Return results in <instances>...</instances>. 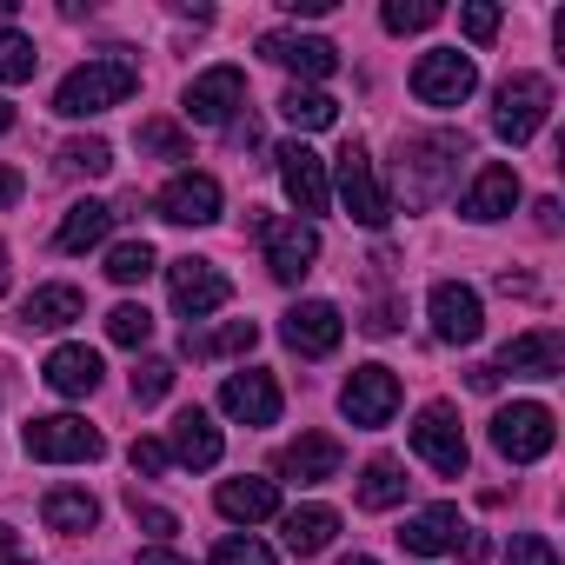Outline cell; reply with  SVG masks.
Returning a JSON list of instances; mask_svg holds the SVG:
<instances>
[{
  "instance_id": "8992f818",
  "label": "cell",
  "mask_w": 565,
  "mask_h": 565,
  "mask_svg": "<svg viewBox=\"0 0 565 565\" xmlns=\"http://www.w3.org/2000/svg\"><path fill=\"white\" fill-rule=\"evenodd\" d=\"M253 233L266 239V273L273 279H307L313 273V259H320V233L307 226V220H273V213H253Z\"/></svg>"
},
{
  "instance_id": "60d3db41",
  "label": "cell",
  "mask_w": 565,
  "mask_h": 565,
  "mask_svg": "<svg viewBox=\"0 0 565 565\" xmlns=\"http://www.w3.org/2000/svg\"><path fill=\"white\" fill-rule=\"evenodd\" d=\"M505 565H558V552H552V539H545V532H512Z\"/></svg>"
},
{
  "instance_id": "6da1fadb",
  "label": "cell",
  "mask_w": 565,
  "mask_h": 565,
  "mask_svg": "<svg viewBox=\"0 0 565 565\" xmlns=\"http://www.w3.org/2000/svg\"><path fill=\"white\" fill-rule=\"evenodd\" d=\"M134 87H140V67H134L127 54H94L87 67H74V74L61 81V94H54V114H67V120L107 114V107H120Z\"/></svg>"
},
{
  "instance_id": "3957f363",
  "label": "cell",
  "mask_w": 565,
  "mask_h": 565,
  "mask_svg": "<svg viewBox=\"0 0 565 565\" xmlns=\"http://www.w3.org/2000/svg\"><path fill=\"white\" fill-rule=\"evenodd\" d=\"M552 439H558V419H552V406H539V399H512V406L492 413V446H499L512 466L545 459Z\"/></svg>"
},
{
  "instance_id": "db71d44e",
  "label": "cell",
  "mask_w": 565,
  "mask_h": 565,
  "mask_svg": "<svg viewBox=\"0 0 565 565\" xmlns=\"http://www.w3.org/2000/svg\"><path fill=\"white\" fill-rule=\"evenodd\" d=\"M8 127H14V107H8V100H0V134H8Z\"/></svg>"
},
{
  "instance_id": "f1b7e54d",
  "label": "cell",
  "mask_w": 565,
  "mask_h": 565,
  "mask_svg": "<svg viewBox=\"0 0 565 565\" xmlns=\"http://www.w3.org/2000/svg\"><path fill=\"white\" fill-rule=\"evenodd\" d=\"M41 512H47V525H54V532H67V539L100 525V499H94V492H81V486H54Z\"/></svg>"
},
{
  "instance_id": "836d02e7",
  "label": "cell",
  "mask_w": 565,
  "mask_h": 565,
  "mask_svg": "<svg viewBox=\"0 0 565 565\" xmlns=\"http://www.w3.org/2000/svg\"><path fill=\"white\" fill-rule=\"evenodd\" d=\"M34 67H41L34 41H28V34H14V28H0V87H21V81H34Z\"/></svg>"
},
{
  "instance_id": "484cf974",
  "label": "cell",
  "mask_w": 565,
  "mask_h": 565,
  "mask_svg": "<svg viewBox=\"0 0 565 565\" xmlns=\"http://www.w3.org/2000/svg\"><path fill=\"white\" fill-rule=\"evenodd\" d=\"M213 505H220L233 525H259V519L279 512V486H273V479H226V486L213 492Z\"/></svg>"
},
{
  "instance_id": "f546056e",
  "label": "cell",
  "mask_w": 565,
  "mask_h": 565,
  "mask_svg": "<svg viewBox=\"0 0 565 565\" xmlns=\"http://www.w3.org/2000/svg\"><path fill=\"white\" fill-rule=\"evenodd\" d=\"M279 114H287V127H300V134H320V127L340 120V100L320 94V87H287L279 94Z\"/></svg>"
},
{
  "instance_id": "1f68e13d",
  "label": "cell",
  "mask_w": 565,
  "mask_h": 565,
  "mask_svg": "<svg viewBox=\"0 0 565 565\" xmlns=\"http://www.w3.org/2000/svg\"><path fill=\"white\" fill-rule=\"evenodd\" d=\"M253 340H259L253 320H226L220 333H193V327H186V353H193V360H213V353H253Z\"/></svg>"
},
{
  "instance_id": "d6a6232c",
  "label": "cell",
  "mask_w": 565,
  "mask_h": 565,
  "mask_svg": "<svg viewBox=\"0 0 565 565\" xmlns=\"http://www.w3.org/2000/svg\"><path fill=\"white\" fill-rule=\"evenodd\" d=\"M153 266H160V259H153V246H147V239H120V246L107 253V279H114V287H140Z\"/></svg>"
},
{
  "instance_id": "7dc6e473",
  "label": "cell",
  "mask_w": 565,
  "mask_h": 565,
  "mask_svg": "<svg viewBox=\"0 0 565 565\" xmlns=\"http://www.w3.org/2000/svg\"><path fill=\"white\" fill-rule=\"evenodd\" d=\"M21 200V173L14 167H0V206H14Z\"/></svg>"
},
{
  "instance_id": "4fadbf2b",
  "label": "cell",
  "mask_w": 565,
  "mask_h": 565,
  "mask_svg": "<svg viewBox=\"0 0 565 565\" xmlns=\"http://www.w3.org/2000/svg\"><path fill=\"white\" fill-rule=\"evenodd\" d=\"M279 333H287V347H294L300 360H327V353L347 340V320H340L333 300H300L287 320H279Z\"/></svg>"
},
{
  "instance_id": "7c38bea8",
  "label": "cell",
  "mask_w": 565,
  "mask_h": 565,
  "mask_svg": "<svg viewBox=\"0 0 565 565\" xmlns=\"http://www.w3.org/2000/svg\"><path fill=\"white\" fill-rule=\"evenodd\" d=\"M340 413L353 426H386L399 413V373L393 366H353V380L340 386Z\"/></svg>"
},
{
  "instance_id": "d590c367",
  "label": "cell",
  "mask_w": 565,
  "mask_h": 565,
  "mask_svg": "<svg viewBox=\"0 0 565 565\" xmlns=\"http://www.w3.org/2000/svg\"><path fill=\"white\" fill-rule=\"evenodd\" d=\"M140 153H153V160H193V140L173 120H140Z\"/></svg>"
},
{
  "instance_id": "603a6c76",
  "label": "cell",
  "mask_w": 565,
  "mask_h": 565,
  "mask_svg": "<svg viewBox=\"0 0 565 565\" xmlns=\"http://www.w3.org/2000/svg\"><path fill=\"white\" fill-rule=\"evenodd\" d=\"M41 380H47L61 399H87V393L100 386V353H94V347H54L47 366H41Z\"/></svg>"
},
{
  "instance_id": "11a10c76",
  "label": "cell",
  "mask_w": 565,
  "mask_h": 565,
  "mask_svg": "<svg viewBox=\"0 0 565 565\" xmlns=\"http://www.w3.org/2000/svg\"><path fill=\"white\" fill-rule=\"evenodd\" d=\"M0 294H8V246H0Z\"/></svg>"
},
{
  "instance_id": "7a4b0ae2",
  "label": "cell",
  "mask_w": 565,
  "mask_h": 565,
  "mask_svg": "<svg viewBox=\"0 0 565 565\" xmlns=\"http://www.w3.org/2000/svg\"><path fill=\"white\" fill-rule=\"evenodd\" d=\"M466 160V134H433V140H406L399 147V186L413 206H433L446 193V180Z\"/></svg>"
},
{
  "instance_id": "7bdbcfd3",
  "label": "cell",
  "mask_w": 565,
  "mask_h": 565,
  "mask_svg": "<svg viewBox=\"0 0 565 565\" xmlns=\"http://www.w3.org/2000/svg\"><path fill=\"white\" fill-rule=\"evenodd\" d=\"M127 505H134V519H140V525H147L153 539H173V532H180V519H173L167 505H147L140 492H127Z\"/></svg>"
},
{
  "instance_id": "e575fe53",
  "label": "cell",
  "mask_w": 565,
  "mask_h": 565,
  "mask_svg": "<svg viewBox=\"0 0 565 565\" xmlns=\"http://www.w3.org/2000/svg\"><path fill=\"white\" fill-rule=\"evenodd\" d=\"M446 8H439V0H386V34H426L433 21H439Z\"/></svg>"
},
{
  "instance_id": "d4e9b609",
  "label": "cell",
  "mask_w": 565,
  "mask_h": 565,
  "mask_svg": "<svg viewBox=\"0 0 565 565\" xmlns=\"http://www.w3.org/2000/svg\"><path fill=\"white\" fill-rule=\"evenodd\" d=\"M81 313H87L81 287L54 279V287H34V294H28V307H21V327H34V333H54V327H74Z\"/></svg>"
},
{
  "instance_id": "816d5d0a",
  "label": "cell",
  "mask_w": 565,
  "mask_h": 565,
  "mask_svg": "<svg viewBox=\"0 0 565 565\" xmlns=\"http://www.w3.org/2000/svg\"><path fill=\"white\" fill-rule=\"evenodd\" d=\"M140 565H186L180 552H167V545H153V552H140Z\"/></svg>"
},
{
  "instance_id": "ba28073f",
  "label": "cell",
  "mask_w": 565,
  "mask_h": 565,
  "mask_svg": "<svg viewBox=\"0 0 565 565\" xmlns=\"http://www.w3.org/2000/svg\"><path fill=\"white\" fill-rule=\"evenodd\" d=\"M413 452L433 466V472H446V479H459L466 472V433H459V413L446 406V399H433L419 419H413Z\"/></svg>"
},
{
  "instance_id": "9a60e30c",
  "label": "cell",
  "mask_w": 565,
  "mask_h": 565,
  "mask_svg": "<svg viewBox=\"0 0 565 565\" xmlns=\"http://www.w3.org/2000/svg\"><path fill=\"white\" fill-rule=\"evenodd\" d=\"M492 373H519V380H558L565 373V340L552 327H532V333H512L499 347V366Z\"/></svg>"
},
{
  "instance_id": "ac0fdd59",
  "label": "cell",
  "mask_w": 565,
  "mask_h": 565,
  "mask_svg": "<svg viewBox=\"0 0 565 565\" xmlns=\"http://www.w3.org/2000/svg\"><path fill=\"white\" fill-rule=\"evenodd\" d=\"M340 466H347V452H340L333 433H300L279 452V479L287 486H327V479H340Z\"/></svg>"
},
{
  "instance_id": "8d00e7d4",
  "label": "cell",
  "mask_w": 565,
  "mask_h": 565,
  "mask_svg": "<svg viewBox=\"0 0 565 565\" xmlns=\"http://www.w3.org/2000/svg\"><path fill=\"white\" fill-rule=\"evenodd\" d=\"M61 167H67V173H87V180H100V173L114 167V147H107L100 134H87V140H67V147H61Z\"/></svg>"
},
{
  "instance_id": "9f6ffc18",
  "label": "cell",
  "mask_w": 565,
  "mask_h": 565,
  "mask_svg": "<svg viewBox=\"0 0 565 565\" xmlns=\"http://www.w3.org/2000/svg\"><path fill=\"white\" fill-rule=\"evenodd\" d=\"M340 565H380V558H366V552H353V558H340Z\"/></svg>"
},
{
  "instance_id": "bcb514c9",
  "label": "cell",
  "mask_w": 565,
  "mask_h": 565,
  "mask_svg": "<svg viewBox=\"0 0 565 565\" xmlns=\"http://www.w3.org/2000/svg\"><path fill=\"white\" fill-rule=\"evenodd\" d=\"M459 545H466V565H486V558H492V539H486V532H466Z\"/></svg>"
},
{
  "instance_id": "83f0119b",
  "label": "cell",
  "mask_w": 565,
  "mask_h": 565,
  "mask_svg": "<svg viewBox=\"0 0 565 565\" xmlns=\"http://www.w3.org/2000/svg\"><path fill=\"white\" fill-rule=\"evenodd\" d=\"M107 233H114V206H100V200H81V206H67V220H61L54 246H61V253H87V246H100Z\"/></svg>"
},
{
  "instance_id": "e0dca14e",
  "label": "cell",
  "mask_w": 565,
  "mask_h": 565,
  "mask_svg": "<svg viewBox=\"0 0 565 565\" xmlns=\"http://www.w3.org/2000/svg\"><path fill=\"white\" fill-rule=\"evenodd\" d=\"M239 100H246V74H239V67H206V74H193V87H186V120L226 127Z\"/></svg>"
},
{
  "instance_id": "5bb4252c",
  "label": "cell",
  "mask_w": 565,
  "mask_h": 565,
  "mask_svg": "<svg viewBox=\"0 0 565 565\" xmlns=\"http://www.w3.org/2000/svg\"><path fill=\"white\" fill-rule=\"evenodd\" d=\"M167 287H173V307L186 313V320H206L213 307H226V273L213 266V259H173L167 266Z\"/></svg>"
},
{
  "instance_id": "ee69618b",
  "label": "cell",
  "mask_w": 565,
  "mask_h": 565,
  "mask_svg": "<svg viewBox=\"0 0 565 565\" xmlns=\"http://www.w3.org/2000/svg\"><path fill=\"white\" fill-rule=\"evenodd\" d=\"M127 459H134V472H167V446L160 439H134Z\"/></svg>"
},
{
  "instance_id": "cb8c5ba5",
  "label": "cell",
  "mask_w": 565,
  "mask_h": 565,
  "mask_svg": "<svg viewBox=\"0 0 565 565\" xmlns=\"http://www.w3.org/2000/svg\"><path fill=\"white\" fill-rule=\"evenodd\" d=\"M459 505H426V512H413L406 525H399V545L406 552H419V558H433V552H452L459 545Z\"/></svg>"
},
{
  "instance_id": "ab89813d",
  "label": "cell",
  "mask_w": 565,
  "mask_h": 565,
  "mask_svg": "<svg viewBox=\"0 0 565 565\" xmlns=\"http://www.w3.org/2000/svg\"><path fill=\"white\" fill-rule=\"evenodd\" d=\"M213 565H273V552H266L253 532H246V539L233 532V539H220V545H213Z\"/></svg>"
},
{
  "instance_id": "b9f144b4",
  "label": "cell",
  "mask_w": 565,
  "mask_h": 565,
  "mask_svg": "<svg viewBox=\"0 0 565 565\" xmlns=\"http://www.w3.org/2000/svg\"><path fill=\"white\" fill-rule=\"evenodd\" d=\"M459 28H466V41H472V47H486V41L499 34V8H486V0H472V8H459Z\"/></svg>"
},
{
  "instance_id": "277c9868",
  "label": "cell",
  "mask_w": 565,
  "mask_h": 565,
  "mask_svg": "<svg viewBox=\"0 0 565 565\" xmlns=\"http://www.w3.org/2000/svg\"><path fill=\"white\" fill-rule=\"evenodd\" d=\"M545 114H552V81H545V74H512V81H499V107H492V134H499V140L525 147V140L545 127Z\"/></svg>"
},
{
  "instance_id": "681fc988",
  "label": "cell",
  "mask_w": 565,
  "mask_h": 565,
  "mask_svg": "<svg viewBox=\"0 0 565 565\" xmlns=\"http://www.w3.org/2000/svg\"><path fill=\"white\" fill-rule=\"evenodd\" d=\"M532 213H539V226H545V233H558V200H539Z\"/></svg>"
},
{
  "instance_id": "9c48e42d",
  "label": "cell",
  "mask_w": 565,
  "mask_h": 565,
  "mask_svg": "<svg viewBox=\"0 0 565 565\" xmlns=\"http://www.w3.org/2000/svg\"><path fill=\"white\" fill-rule=\"evenodd\" d=\"M340 200H347V213L360 226H386L393 220V200H386V186H380V173H373V160H366L360 140L340 147Z\"/></svg>"
},
{
  "instance_id": "30bf717a",
  "label": "cell",
  "mask_w": 565,
  "mask_h": 565,
  "mask_svg": "<svg viewBox=\"0 0 565 565\" xmlns=\"http://www.w3.org/2000/svg\"><path fill=\"white\" fill-rule=\"evenodd\" d=\"M426 313H433V340H446V347H472L486 333V307H479V294L466 279H439Z\"/></svg>"
},
{
  "instance_id": "f5cc1de1",
  "label": "cell",
  "mask_w": 565,
  "mask_h": 565,
  "mask_svg": "<svg viewBox=\"0 0 565 565\" xmlns=\"http://www.w3.org/2000/svg\"><path fill=\"white\" fill-rule=\"evenodd\" d=\"M8 552H14V525H8V519H0V558H8Z\"/></svg>"
},
{
  "instance_id": "5b68a950",
  "label": "cell",
  "mask_w": 565,
  "mask_h": 565,
  "mask_svg": "<svg viewBox=\"0 0 565 565\" xmlns=\"http://www.w3.org/2000/svg\"><path fill=\"white\" fill-rule=\"evenodd\" d=\"M21 446H28V459H41V466H74V459H100V452H107V439H100L87 419H74V413L28 419Z\"/></svg>"
},
{
  "instance_id": "d6986e66",
  "label": "cell",
  "mask_w": 565,
  "mask_h": 565,
  "mask_svg": "<svg viewBox=\"0 0 565 565\" xmlns=\"http://www.w3.org/2000/svg\"><path fill=\"white\" fill-rule=\"evenodd\" d=\"M160 220H173V226H206V220H220V180H213V173H173L167 193H160Z\"/></svg>"
},
{
  "instance_id": "f35d334b",
  "label": "cell",
  "mask_w": 565,
  "mask_h": 565,
  "mask_svg": "<svg viewBox=\"0 0 565 565\" xmlns=\"http://www.w3.org/2000/svg\"><path fill=\"white\" fill-rule=\"evenodd\" d=\"M167 386H173V360H140V366H134V399H140V406L167 399Z\"/></svg>"
},
{
  "instance_id": "44dd1931",
  "label": "cell",
  "mask_w": 565,
  "mask_h": 565,
  "mask_svg": "<svg viewBox=\"0 0 565 565\" xmlns=\"http://www.w3.org/2000/svg\"><path fill=\"white\" fill-rule=\"evenodd\" d=\"M220 452H226L220 426H213V419H206L200 406H186V413L173 419V446H167V459H180V466L206 472V466H220Z\"/></svg>"
},
{
  "instance_id": "ffe728a7",
  "label": "cell",
  "mask_w": 565,
  "mask_h": 565,
  "mask_svg": "<svg viewBox=\"0 0 565 565\" xmlns=\"http://www.w3.org/2000/svg\"><path fill=\"white\" fill-rule=\"evenodd\" d=\"M220 413L239 426H273L279 419V380L273 373H233L220 386Z\"/></svg>"
},
{
  "instance_id": "f6af8a7d",
  "label": "cell",
  "mask_w": 565,
  "mask_h": 565,
  "mask_svg": "<svg viewBox=\"0 0 565 565\" xmlns=\"http://www.w3.org/2000/svg\"><path fill=\"white\" fill-rule=\"evenodd\" d=\"M360 327H366L373 340H386V333H399V307H393V300H380V307H373V313H366Z\"/></svg>"
},
{
  "instance_id": "f907efd6",
  "label": "cell",
  "mask_w": 565,
  "mask_h": 565,
  "mask_svg": "<svg viewBox=\"0 0 565 565\" xmlns=\"http://www.w3.org/2000/svg\"><path fill=\"white\" fill-rule=\"evenodd\" d=\"M466 380H472V393H492V386H499V373H492V366H472Z\"/></svg>"
},
{
  "instance_id": "c3c4849f",
  "label": "cell",
  "mask_w": 565,
  "mask_h": 565,
  "mask_svg": "<svg viewBox=\"0 0 565 565\" xmlns=\"http://www.w3.org/2000/svg\"><path fill=\"white\" fill-rule=\"evenodd\" d=\"M287 14H307L313 21V14H333V0H287Z\"/></svg>"
},
{
  "instance_id": "7402d4cb",
  "label": "cell",
  "mask_w": 565,
  "mask_h": 565,
  "mask_svg": "<svg viewBox=\"0 0 565 565\" xmlns=\"http://www.w3.org/2000/svg\"><path fill=\"white\" fill-rule=\"evenodd\" d=\"M512 206H519V173L492 160V167H479V173H472V193H466V206H459V213L486 226V220H505Z\"/></svg>"
},
{
  "instance_id": "4316f807",
  "label": "cell",
  "mask_w": 565,
  "mask_h": 565,
  "mask_svg": "<svg viewBox=\"0 0 565 565\" xmlns=\"http://www.w3.org/2000/svg\"><path fill=\"white\" fill-rule=\"evenodd\" d=\"M279 532H287V552L313 558V552H327V545H333V532H340V512H333V505H300V512H287V519H279Z\"/></svg>"
},
{
  "instance_id": "2e32d148",
  "label": "cell",
  "mask_w": 565,
  "mask_h": 565,
  "mask_svg": "<svg viewBox=\"0 0 565 565\" xmlns=\"http://www.w3.org/2000/svg\"><path fill=\"white\" fill-rule=\"evenodd\" d=\"M259 54H266L273 67L300 74V81H327V74H340V47L320 41V34H259Z\"/></svg>"
},
{
  "instance_id": "4dcf8cb0",
  "label": "cell",
  "mask_w": 565,
  "mask_h": 565,
  "mask_svg": "<svg viewBox=\"0 0 565 565\" xmlns=\"http://www.w3.org/2000/svg\"><path fill=\"white\" fill-rule=\"evenodd\" d=\"M406 499V466L399 459H373L366 472H360V505L366 512H386V505H399Z\"/></svg>"
},
{
  "instance_id": "8fae6325",
  "label": "cell",
  "mask_w": 565,
  "mask_h": 565,
  "mask_svg": "<svg viewBox=\"0 0 565 565\" xmlns=\"http://www.w3.org/2000/svg\"><path fill=\"white\" fill-rule=\"evenodd\" d=\"M273 160H279V186H287V200H294V206H300V220L313 226V213H327V200H333V186H327V160H320L307 140L279 147Z\"/></svg>"
},
{
  "instance_id": "6f0895ef",
  "label": "cell",
  "mask_w": 565,
  "mask_h": 565,
  "mask_svg": "<svg viewBox=\"0 0 565 565\" xmlns=\"http://www.w3.org/2000/svg\"><path fill=\"white\" fill-rule=\"evenodd\" d=\"M8 565H34V558H8Z\"/></svg>"
},
{
  "instance_id": "52a82bcc",
  "label": "cell",
  "mask_w": 565,
  "mask_h": 565,
  "mask_svg": "<svg viewBox=\"0 0 565 565\" xmlns=\"http://www.w3.org/2000/svg\"><path fill=\"white\" fill-rule=\"evenodd\" d=\"M472 87H479V67H472V54H459V47H433V54H419V67H413V100H419V107H459Z\"/></svg>"
},
{
  "instance_id": "74e56055",
  "label": "cell",
  "mask_w": 565,
  "mask_h": 565,
  "mask_svg": "<svg viewBox=\"0 0 565 565\" xmlns=\"http://www.w3.org/2000/svg\"><path fill=\"white\" fill-rule=\"evenodd\" d=\"M107 340H114V347H147V340H153V313L134 307V300L114 307V313H107Z\"/></svg>"
}]
</instances>
